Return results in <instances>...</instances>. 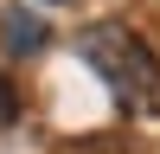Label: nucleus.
<instances>
[{
	"label": "nucleus",
	"instance_id": "obj_1",
	"mask_svg": "<svg viewBox=\"0 0 160 154\" xmlns=\"http://www.w3.org/2000/svg\"><path fill=\"white\" fill-rule=\"evenodd\" d=\"M77 58L102 77V90H109L122 109H148L160 96V58H154V45L141 32H128V26H115V19L83 26V32H77Z\"/></svg>",
	"mask_w": 160,
	"mask_h": 154
},
{
	"label": "nucleus",
	"instance_id": "obj_3",
	"mask_svg": "<svg viewBox=\"0 0 160 154\" xmlns=\"http://www.w3.org/2000/svg\"><path fill=\"white\" fill-rule=\"evenodd\" d=\"M13 116H19V96H13V84L0 77V122H13Z\"/></svg>",
	"mask_w": 160,
	"mask_h": 154
},
{
	"label": "nucleus",
	"instance_id": "obj_2",
	"mask_svg": "<svg viewBox=\"0 0 160 154\" xmlns=\"http://www.w3.org/2000/svg\"><path fill=\"white\" fill-rule=\"evenodd\" d=\"M0 38H7L13 58H26V51L45 45V19H38V13H26V7H7V13H0Z\"/></svg>",
	"mask_w": 160,
	"mask_h": 154
}]
</instances>
